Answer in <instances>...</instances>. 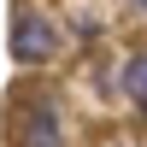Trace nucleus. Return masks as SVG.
Wrapping results in <instances>:
<instances>
[{"label":"nucleus","instance_id":"obj_1","mask_svg":"<svg viewBox=\"0 0 147 147\" xmlns=\"http://www.w3.org/2000/svg\"><path fill=\"white\" fill-rule=\"evenodd\" d=\"M53 47H59V35H53V24H47V18L24 12V18L12 24V53H18L24 65H47V59H53Z\"/></svg>","mask_w":147,"mask_h":147},{"label":"nucleus","instance_id":"obj_2","mask_svg":"<svg viewBox=\"0 0 147 147\" xmlns=\"http://www.w3.org/2000/svg\"><path fill=\"white\" fill-rule=\"evenodd\" d=\"M24 147H65V124H59L53 106H35L24 118Z\"/></svg>","mask_w":147,"mask_h":147},{"label":"nucleus","instance_id":"obj_3","mask_svg":"<svg viewBox=\"0 0 147 147\" xmlns=\"http://www.w3.org/2000/svg\"><path fill=\"white\" fill-rule=\"evenodd\" d=\"M124 94L136 106H147V59H129V65H124Z\"/></svg>","mask_w":147,"mask_h":147},{"label":"nucleus","instance_id":"obj_4","mask_svg":"<svg viewBox=\"0 0 147 147\" xmlns=\"http://www.w3.org/2000/svg\"><path fill=\"white\" fill-rule=\"evenodd\" d=\"M136 6H147V0H136Z\"/></svg>","mask_w":147,"mask_h":147}]
</instances>
